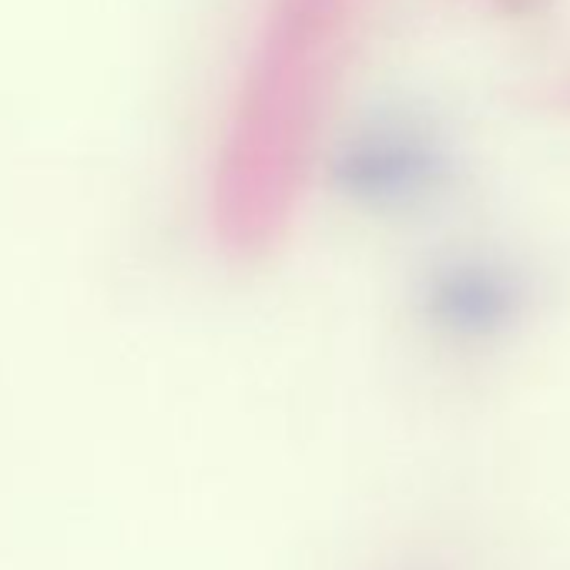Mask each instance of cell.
<instances>
[{"label": "cell", "mask_w": 570, "mask_h": 570, "mask_svg": "<svg viewBox=\"0 0 570 570\" xmlns=\"http://www.w3.org/2000/svg\"><path fill=\"white\" fill-rule=\"evenodd\" d=\"M533 101H537V105H543V108H550V111L570 115V78L543 85V88H540V95H537Z\"/></svg>", "instance_id": "1"}]
</instances>
